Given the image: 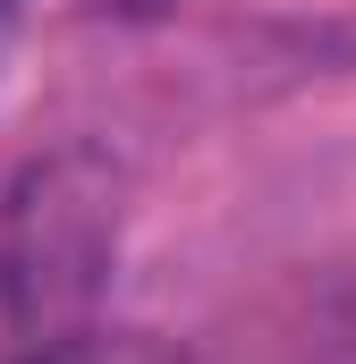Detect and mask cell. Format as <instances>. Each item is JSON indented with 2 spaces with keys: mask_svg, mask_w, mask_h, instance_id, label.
I'll list each match as a JSON object with an SVG mask.
<instances>
[{
  "mask_svg": "<svg viewBox=\"0 0 356 364\" xmlns=\"http://www.w3.org/2000/svg\"><path fill=\"white\" fill-rule=\"evenodd\" d=\"M17 364H195V356L153 339V331H68V339H43Z\"/></svg>",
  "mask_w": 356,
  "mask_h": 364,
  "instance_id": "6da1fadb",
  "label": "cell"
},
{
  "mask_svg": "<svg viewBox=\"0 0 356 364\" xmlns=\"http://www.w3.org/2000/svg\"><path fill=\"white\" fill-rule=\"evenodd\" d=\"M93 9H119V17H153V9H170V0H93Z\"/></svg>",
  "mask_w": 356,
  "mask_h": 364,
  "instance_id": "7a4b0ae2",
  "label": "cell"
}]
</instances>
